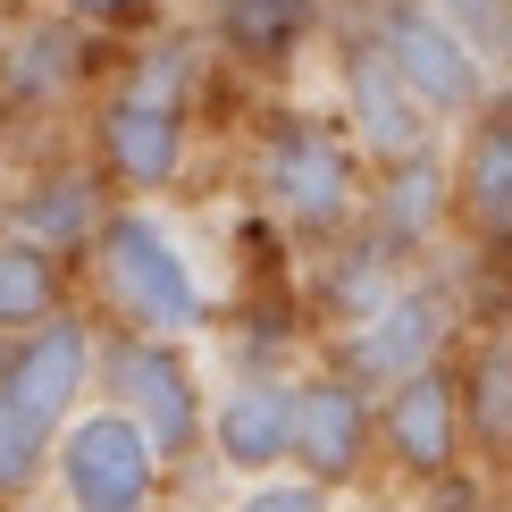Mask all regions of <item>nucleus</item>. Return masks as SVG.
Masks as SVG:
<instances>
[{"label":"nucleus","instance_id":"6","mask_svg":"<svg viewBox=\"0 0 512 512\" xmlns=\"http://www.w3.org/2000/svg\"><path fill=\"white\" fill-rule=\"evenodd\" d=\"M101 403H118L126 420H135L143 437H152V454L160 462H185L202 445L210 429V395H202V378H194V361H185V345H168V336H135V328H118V336H101Z\"/></svg>","mask_w":512,"mask_h":512},{"label":"nucleus","instance_id":"5","mask_svg":"<svg viewBox=\"0 0 512 512\" xmlns=\"http://www.w3.org/2000/svg\"><path fill=\"white\" fill-rule=\"evenodd\" d=\"M454 336H462L454 286H437V277H395L361 319H345V336H336V370H345L353 387L387 395L395 378L429 370V361H454Z\"/></svg>","mask_w":512,"mask_h":512},{"label":"nucleus","instance_id":"9","mask_svg":"<svg viewBox=\"0 0 512 512\" xmlns=\"http://www.w3.org/2000/svg\"><path fill=\"white\" fill-rule=\"evenodd\" d=\"M370 445H378V395L370 387H353L336 361L294 378V445H286V462L311 487H328V496L353 487L370 471Z\"/></svg>","mask_w":512,"mask_h":512},{"label":"nucleus","instance_id":"16","mask_svg":"<svg viewBox=\"0 0 512 512\" xmlns=\"http://www.w3.org/2000/svg\"><path fill=\"white\" fill-rule=\"evenodd\" d=\"M454 387H462V454H479V471H512V328L479 336Z\"/></svg>","mask_w":512,"mask_h":512},{"label":"nucleus","instance_id":"11","mask_svg":"<svg viewBox=\"0 0 512 512\" xmlns=\"http://www.w3.org/2000/svg\"><path fill=\"white\" fill-rule=\"evenodd\" d=\"M378 445L403 479H454L462 471V387L454 361H429V370L395 378L378 395Z\"/></svg>","mask_w":512,"mask_h":512},{"label":"nucleus","instance_id":"4","mask_svg":"<svg viewBox=\"0 0 512 512\" xmlns=\"http://www.w3.org/2000/svg\"><path fill=\"white\" fill-rule=\"evenodd\" d=\"M361 34L378 42V59L403 76V93L420 101L437 126H471L496 101V68L462 26H445L429 0H370Z\"/></svg>","mask_w":512,"mask_h":512},{"label":"nucleus","instance_id":"10","mask_svg":"<svg viewBox=\"0 0 512 512\" xmlns=\"http://www.w3.org/2000/svg\"><path fill=\"white\" fill-rule=\"evenodd\" d=\"M336 126H353V152L370 168H395L412 152H437V118L420 110L412 93H403V76L378 59L370 34H353L345 51H336Z\"/></svg>","mask_w":512,"mask_h":512},{"label":"nucleus","instance_id":"12","mask_svg":"<svg viewBox=\"0 0 512 512\" xmlns=\"http://www.w3.org/2000/svg\"><path fill=\"white\" fill-rule=\"evenodd\" d=\"M202 445L227 462L236 479H269L286 471V445H294V378L286 370H236L219 395H210V429Z\"/></svg>","mask_w":512,"mask_h":512},{"label":"nucleus","instance_id":"15","mask_svg":"<svg viewBox=\"0 0 512 512\" xmlns=\"http://www.w3.org/2000/svg\"><path fill=\"white\" fill-rule=\"evenodd\" d=\"M454 210L487 244H512V110L487 101L454 152Z\"/></svg>","mask_w":512,"mask_h":512},{"label":"nucleus","instance_id":"13","mask_svg":"<svg viewBox=\"0 0 512 512\" xmlns=\"http://www.w3.org/2000/svg\"><path fill=\"white\" fill-rule=\"evenodd\" d=\"M101 168H51V177H26L9 202H0V236H26L42 252H84L101 227Z\"/></svg>","mask_w":512,"mask_h":512},{"label":"nucleus","instance_id":"21","mask_svg":"<svg viewBox=\"0 0 512 512\" xmlns=\"http://www.w3.org/2000/svg\"><path fill=\"white\" fill-rule=\"evenodd\" d=\"M429 9L445 17V26H462L487 59H496L504 42H512V0H429Z\"/></svg>","mask_w":512,"mask_h":512},{"label":"nucleus","instance_id":"22","mask_svg":"<svg viewBox=\"0 0 512 512\" xmlns=\"http://www.w3.org/2000/svg\"><path fill=\"white\" fill-rule=\"evenodd\" d=\"M51 9L59 17H76V26H143V17H160L168 9V0H51Z\"/></svg>","mask_w":512,"mask_h":512},{"label":"nucleus","instance_id":"20","mask_svg":"<svg viewBox=\"0 0 512 512\" xmlns=\"http://www.w3.org/2000/svg\"><path fill=\"white\" fill-rule=\"evenodd\" d=\"M227 512H336L328 487H311L303 471H269V479H244Z\"/></svg>","mask_w":512,"mask_h":512},{"label":"nucleus","instance_id":"19","mask_svg":"<svg viewBox=\"0 0 512 512\" xmlns=\"http://www.w3.org/2000/svg\"><path fill=\"white\" fill-rule=\"evenodd\" d=\"M51 471V429H34L9 395H0V504H26Z\"/></svg>","mask_w":512,"mask_h":512},{"label":"nucleus","instance_id":"14","mask_svg":"<svg viewBox=\"0 0 512 512\" xmlns=\"http://www.w3.org/2000/svg\"><path fill=\"white\" fill-rule=\"evenodd\" d=\"M445 210H454V160L445 152H412L395 168H378V194L361 210V236H378L387 252H420L445 227Z\"/></svg>","mask_w":512,"mask_h":512},{"label":"nucleus","instance_id":"17","mask_svg":"<svg viewBox=\"0 0 512 512\" xmlns=\"http://www.w3.org/2000/svg\"><path fill=\"white\" fill-rule=\"evenodd\" d=\"M319 34V0H210V42L244 68H286Z\"/></svg>","mask_w":512,"mask_h":512},{"label":"nucleus","instance_id":"2","mask_svg":"<svg viewBox=\"0 0 512 512\" xmlns=\"http://www.w3.org/2000/svg\"><path fill=\"white\" fill-rule=\"evenodd\" d=\"M252 194H261V210L286 219L303 244L361 236V210H370L353 135H336V126L311 118V110H277L261 135H252Z\"/></svg>","mask_w":512,"mask_h":512},{"label":"nucleus","instance_id":"7","mask_svg":"<svg viewBox=\"0 0 512 512\" xmlns=\"http://www.w3.org/2000/svg\"><path fill=\"white\" fill-rule=\"evenodd\" d=\"M160 479H168V462L118 403H84L51 437V487L68 512H152Z\"/></svg>","mask_w":512,"mask_h":512},{"label":"nucleus","instance_id":"1","mask_svg":"<svg viewBox=\"0 0 512 512\" xmlns=\"http://www.w3.org/2000/svg\"><path fill=\"white\" fill-rule=\"evenodd\" d=\"M84 252H93V277H101V294H110V311L135 336H168V345H185V336L210 328L202 261L185 252V236L160 219L152 202H110Z\"/></svg>","mask_w":512,"mask_h":512},{"label":"nucleus","instance_id":"18","mask_svg":"<svg viewBox=\"0 0 512 512\" xmlns=\"http://www.w3.org/2000/svg\"><path fill=\"white\" fill-rule=\"evenodd\" d=\"M59 303H68V261L26 244V236H0V336L51 319Z\"/></svg>","mask_w":512,"mask_h":512},{"label":"nucleus","instance_id":"8","mask_svg":"<svg viewBox=\"0 0 512 512\" xmlns=\"http://www.w3.org/2000/svg\"><path fill=\"white\" fill-rule=\"evenodd\" d=\"M93 370H101V336H93V319L68 311V303H59L51 319H34V328H17L9 345H0V395H9L34 429H51V437L84 412Z\"/></svg>","mask_w":512,"mask_h":512},{"label":"nucleus","instance_id":"3","mask_svg":"<svg viewBox=\"0 0 512 512\" xmlns=\"http://www.w3.org/2000/svg\"><path fill=\"white\" fill-rule=\"evenodd\" d=\"M202 76V42H168L152 51V68L110 84L93 101V168L118 177L126 194H168L194 160V110L185 84Z\"/></svg>","mask_w":512,"mask_h":512}]
</instances>
